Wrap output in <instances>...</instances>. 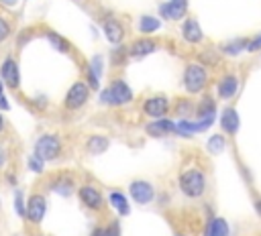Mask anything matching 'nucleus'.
Here are the masks:
<instances>
[{
  "label": "nucleus",
  "instance_id": "f257e3e1",
  "mask_svg": "<svg viewBox=\"0 0 261 236\" xmlns=\"http://www.w3.org/2000/svg\"><path fill=\"white\" fill-rule=\"evenodd\" d=\"M177 187L179 191L190 197V199H200L206 193L208 187V177L204 173V169L200 167H188L177 175Z\"/></svg>",
  "mask_w": 261,
  "mask_h": 236
},
{
  "label": "nucleus",
  "instance_id": "f03ea898",
  "mask_svg": "<svg viewBox=\"0 0 261 236\" xmlns=\"http://www.w3.org/2000/svg\"><path fill=\"white\" fill-rule=\"evenodd\" d=\"M100 102L110 108H122L133 102V90L122 77L110 79V83L100 90Z\"/></svg>",
  "mask_w": 261,
  "mask_h": 236
},
{
  "label": "nucleus",
  "instance_id": "7ed1b4c3",
  "mask_svg": "<svg viewBox=\"0 0 261 236\" xmlns=\"http://www.w3.org/2000/svg\"><path fill=\"white\" fill-rule=\"evenodd\" d=\"M208 79H210V75H208V67L206 65H202L200 61L186 63L184 73H181V83H184V90L190 96L202 94L208 87Z\"/></svg>",
  "mask_w": 261,
  "mask_h": 236
},
{
  "label": "nucleus",
  "instance_id": "20e7f679",
  "mask_svg": "<svg viewBox=\"0 0 261 236\" xmlns=\"http://www.w3.org/2000/svg\"><path fill=\"white\" fill-rule=\"evenodd\" d=\"M61 153H63V142H61V136L55 134V132H45V134H41V136L35 140L33 155H37V157L43 159L45 163L59 159Z\"/></svg>",
  "mask_w": 261,
  "mask_h": 236
},
{
  "label": "nucleus",
  "instance_id": "39448f33",
  "mask_svg": "<svg viewBox=\"0 0 261 236\" xmlns=\"http://www.w3.org/2000/svg\"><path fill=\"white\" fill-rule=\"evenodd\" d=\"M90 85L84 81V79H77L69 85V90L65 92V98H63V108L69 110V112H77L82 110L88 102H90Z\"/></svg>",
  "mask_w": 261,
  "mask_h": 236
},
{
  "label": "nucleus",
  "instance_id": "423d86ee",
  "mask_svg": "<svg viewBox=\"0 0 261 236\" xmlns=\"http://www.w3.org/2000/svg\"><path fill=\"white\" fill-rule=\"evenodd\" d=\"M141 110L149 118H165L171 110V102L165 94H153V96H147L143 100Z\"/></svg>",
  "mask_w": 261,
  "mask_h": 236
},
{
  "label": "nucleus",
  "instance_id": "0eeeda50",
  "mask_svg": "<svg viewBox=\"0 0 261 236\" xmlns=\"http://www.w3.org/2000/svg\"><path fill=\"white\" fill-rule=\"evenodd\" d=\"M77 199H80V203H82L86 210H90V212H102L104 205H106V197H104L102 191H100L98 187H94V185H82V187L77 189Z\"/></svg>",
  "mask_w": 261,
  "mask_h": 236
},
{
  "label": "nucleus",
  "instance_id": "6e6552de",
  "mask_svg": "<svg viewBox=\"0 0 261 236\" xmlns=\"http://www.w3.org/2000/svg\"><path fill=\"white\" fill-rule=\"evenodd\" d=\"M128 195H130V199L135 203L147 205V203H151L155 199V187L147 179H133L128 183Z\"/></svg>",
  "mask_w": 261,
  "mask_h": 236
},
{
  "label": "nucleus",
  "instance_id": "1a4fd4ad",
  "mask_svg": "<svg viewBox=\"0 0 261 236\" xmlns=\"http://www.w3.org/2000/svg\"><path fill=\"white\" fill-rule=\"evenodd\" d=\"M47 214V197L43 193H31L27 199V212L24 218L31 224H41Z\"/></svg>",
  "mask_w": 261,
  "mask_h": 236
},
{
  "label": "nucleus",
  "instance_id": "9d476101",
  "mask_svg": "<svg viewBox=\"0 0 261 236\" xmlns=\"http://www.w3.org/2000/svg\"><path fill=\"white\" fill-rule=\"evenodd\" d=\"M239 85H241V81H239L237 73H232V71L230 73H222V77L216 81V96L220 100H224V102H230L237 96Z\"/></svg>",
  "mask_w": 261,
  "mask_h": 236
},
{
  "label": "nucleus",
  "instance_id": "9b49d317",
  "mask_svg": "<svg viewBox=\"0 0 261 236\" xmlns=\"http://www.w3.org/2000/svg\"><path fill=\"white\" fill-rule=\"evenodd\" d=\"M102 31H104V37L110 45H122L124 37H126V31H124V24L116 18V16H108L102 20Z\"/></svg>",
  "mask_w": 261,
  "mask_h": 236
},
{
  "label": "nucleus",
  "instance_id": "f8f14e48",
  "mask_svg": "<svg viewBox=\"0 0 261 236\" xmlns=\"http://www.w3.org/2000/svg\"><path fill=\"white\" fill-rule=\"evenodd\" d=\"M0 79L4 81V85H8L10 90H18L20 87V69L14 57H6L0 65Z\"/></svg>",
  "mask_w": 261,
  "mask_h": 236
},
{
  "label": "nucleus",
  "instance_id": "ddd939ff",
  "mask_svg": "<svg viewBox=\"0 0 261 236\" xmlns=\"http://www.w3.org/2000/svg\"><path fill=\"white\" fill-rule=\"evenodd\" d=\"M181 41L188 45H200L204 41V31L200 26V22L194 16H186L181 20Z\"/></svg>",
  "mask_w": 261,
  "mask_h": 236
},
{
  "label": "nucleus",
  "instance_id": "4468645a",
  "mask_svg": "<svg viewBox=\"0 0 261 236\" xmlns=\"http://www.w3.org/2000/svg\"><path fill=\"white\" fill-rule=\"evenodd\" d=\"M175 128H177V122H173L171 118H153L151 122L145 124V132L153 138H161V136H169V134H175Z\"/></svg>",
  "mask_w": 261,
  "mask_h": 236
},
{
  "label": "nucleus",
  "instance_id": "2eb2a0df",
  "mask_svg": "<svg viewBox=\"0 0 261 236\" xmlns=\"http://www.w3.org/2000/svg\"><path fill=\"white\" fill-rule=\"evenodd\" d=\"M159 14L163 20H181L188 14V0H167L159 4Z\"/></svg>",
  "mask_w": 261,
  "mask_h": 236
},
{
  "label": "nucleus",
  "instance_id": "dca6fc26",
  "mask_svg": "<svg viewBox=\"0 0 261 236\" xmlns=\"http://www.w3.org/2000/svg\"><path fill=\"white\" fill-rule=\"evenodd\" d=\"M157 49H159V41H155L153 37H139L128 45V57L141 59V57L155 53Z\"/></svg>",
  "mask_w": 261,
  "mask_h": 236
},
{
  "label": "nucleus",
  "instance_id": "f3484780",
  "mask_svg": "<svg viewBox=\"0 0 261 236\" xmlns=\"http://www.w3.org/2000/svg\"><path fill=\"white\" fill-rule=\"evenodd\" d=\"M220 128L224 134L228 136H234L241 128V118H239V112L232 108V106H226L220 114Z\"/></svg>",
  "mask_w": 261,
  "mask_h": 236
},
{
  "label": "nucleus",
  "instance_id": "a211bd4d",
  "mask_svg": "<svg viewBox=\"0 0 261 236\" xmlns=\"http://www.w3.org/2000/svg\"><path fill=\"white\" fill-rule=\"evenodd\" d=\"M214 116H216V102H214V98H212V96H204V98L196 104L194 118L214 122Z\"/></svg>",
  "mask_w": 261,
  "mask_h": 236
},
{
  "label": "nucleus",
  "instance_id": "6ab92c4d",
  "mask_svg": "<svg viewBox=\"0 0 261 236\" xmlns=\"http://www.w3.org/2000/svg\"><path fill=\"white\" fill-rule=\"evenodd\" d=\"M49 187H51V191H55V193H59V195L67 197V195H71V193H73V189H75V181H73V177H71V175L61 173V175H57V177L49 183Z\"/></svg>",
  "mask_w": 261,
  "mask_h": 236
},
{
  "label": "nucleus",
  "instance_id": "aec40b11",
  "mask_svg": "<svg viewBox=\"0 0 261 236\" xmlns=\"http://www.w3.org/2000/svg\"><path fill=\"white\" fill-rule=\"evenodd\" d=\"M106 201L110 203V208L118 214V216H126L128 212H130V203H128V197L120 191V189H114V191H110L108 193V197H106Z\"/></svg>",
  "mask_w": 261,
  "mask_h": 236
},
{
  "label": "nucleus",
  "instance_id": "412c9836",
  "mask_svg": "<svg viewBox=\"0 0 261 236\" xmlns=\"http://www.w3.org/2000/svg\"><path fill=\"white\" fill-rule=\"evenodd\" d=\"M230 234V226L224 218H208L206 226H204V236H228Z\"/></svg>",
  "mask_w": 261,
  "mask_h": 236
},
{
  "label": "nucleus",
  "instance_id": "4be33fe9",
  "mask_svg": "<svg viewBox=\"0 0 261 236\" xmlns=\"http://www.w3.org/2000/svg\"><path fill=\"white\" fill-rule=\"evenodd\" d=\"M108 146H110V140H108V136H104V134H92V136H88V140H86V151H88V155H102V153L108 151Z\"/></svg>",
  "mask_w": 261,
  "mask_h": 236
},
{
  "label": "nucleus",
  "instance_id": "5701e85b",
  "mask_svg": "<svg viewBox=\"0 0 261 236\" xmlns=\"http://www.w3.org/2000/svg\"><path fill=\"white\" fill-rule=\"evenodd\" d=\"M247 45H249V37H239V39H232V41L220 45V53H224L228 57H237L247 51Z\"/></svg>",
  "mask_w": 261,
  "mask_h": 236
},
{
  "label": "nucleus",
  "instance_id": "b1692460",
  "mask_svg": "<svg viewBox=\"0 0 261 236\" xmlns=\"http://www.w3.org/2000/svg\"><path fill=\"white\" fill-rule=\"evenodd\" d=\"M45 39L51 43V47L57 51V53H71L73 51V47H71V43L65 39V37H61V35H57L55 31H47L45 33Z\"/></svg>",
  "mask_w": 261,
  "mask_h": 236
},
{
  "label": "nucleus",
  "instance_id": "393cba45",
  "mask_svg": "<svg viewBox=\"0 0 261 236\" xmlns=\"http://www.w3.org/2000/svg\"><path fill=\"white\" fill-rule=\"evenodd\" d=\"M161 28V20L157 18V16H151V14H143L141 18H139V31L143 33V35H153V33H157Z\"/></svg>",
  "mask_w": 261,
  "mask_h": 236
},
{
  "label": "nucleus",
  "instance_id": "a878e982",
  "mask_svg": "<svg viewBox=\"0 0 261 236\" xmlns=\"http://www.w3.org/2000/svg\"><path fill=\"white\" fill-rule=\"evenodd\" d=\"M173 112H175V116H179V120L190 118V116L196 112V104H194L192 100H188V98H179V100H175Z\"/></svg>",
  "mask_w": 261,
  "mask_h": 236
},
{
  "label": "nucleus",
  "instance_id": "bb28decb",
  "mask_svg": "<svg viewBox=\"0 0 261 236\" xmlns=\"http://www.w3.org/2000/svg\"><path fill=\"white\" fill-rule=\"evenodd\" d=\"M224 146H226L224 134H212V136L208 138V142H206V149H208L212 155H220V153L224 151Z\"/></svg>",
  "mask_w": 261,
  "mask_h": 236
},
{
  "label": "nucleus",
  "instance_id": "cd10ccee",
  "mask_svg": "<svg viewBox=\"0 0 261 236\" xmlns=\"http://www.w3.org/2000/svg\"><path fill=\"white\" fill-rule=\"evenodd\" d=\"M126 59H128V47L116 45V47H114V51H112V55H110V61H112V65L120 67V65H124V61H126Z\"/></svg>",
  "mask_w": 261,
  "mask_h": 236
},
{
  "label": "nucleus",
  "instance_id": "c85d7f7f",
  "mask_svg": "<svg viewBox=\"0 0 261 236\" xmlns=\"http://www.w3.org/2000/svg\"><path fill=\"white\" fill-rule=\"evenodd\" d=\"M198 61H200L202 65H206V67H210V65H218L220 55L214 53V51H202V53L198 55Z\"/></svg>",
  "mask_w": 261,
  "mask_h": 236
},
{
  "label": "nucleus",
  "instance_id": "c756f323",
  "mask_svg": "<svg viewBox=\"0 0 261 236\" xmlns=\"http://www.w3.org/2000/svg\"><path fill=\"white\" fill-rule=\"evenodd\" d=\"M14 210L20 218H24V212H27V205H24V193L20 189L14 191Z\"/></svg>",
  "mask_w": 261,
  "mask_h": 236
},
{
  "label": "nucleus",
  "instance_id": "7c9ffc66",
  "mask_svg": "<svg viewBox=\"0 0 261 236\" xmlns=\"http://www.w3.org/2000/svg\"><path fill=\"white\" fill-rule=\"evenodd\" d=\"M29 169H31L33 173H43V169H45V161L39 159L37 155H31V157H29Z\"/></svg>",
  "mask_w": 261,
  "mask_h": 236
},
{
  "label": "nucleus",
  "instance_id": "2f4dec72",
  "mask_svg": "<svg viewBox=\"0 0 261 236\" xmlns=\"http://www.w3.org/2000/svg\"><path fill=\"white\" fill-rule=\"evenodd\" d=\"M247 51H249V53H257V51H261V33H257V35L249 37Z\"/></svg>",
  "mask_w": 261,
  "mask_h": 236
},
{
  "label": "nucleus",
  "instance_id": "473e14b6",
  "mask_svg": "<svg viewBox=\"0 0 261 236\" xmlns=\"http://www.w3.org/2000/svg\"><path fill=\"white\" fill-rule=\"evenodd\" d=\"M10 33H12L10 22H8L4 16H0V43H4V41L10 37Z\"/></svg>",
  "mask_w": 261,
  "mask_h": 236
},
{
  "label": "nucleus",
  "instance_id": "72a5a7b5",
  "mask_svg": "<svg viewBox=\"0 0 261 236\" xmlns=\"http://www.w3.org/2000/svg\"><path fill=\"white\" fill-rule=\"evenodd\" d=\"M106 228H108V234H110V236H120V224H118L116 220H112Z\"/></svg>",
  "mask_w": 261,
  "mask_h": 236
},
{
  "label": "nucleus",
  "instance_id": "f704fd0d",
  "mask_svg": "<svg viewBox=\"0 0 261 236\" xmlns=\"http://www.w3.org/2000/svg\"><path fill=\"white\" fill-rule=\"evenodd\" d=\"M90 236H110V234H108V228H106V226H96V228L90 232Z\"/></svg>",
  "mask_w": 261,
  "mask_h": 236
},
{
  "label": "nucleus",
  "instance_id": "c9c22d12",
  "mask_svg": "<svg viewBox=\"0 0 261 236\" xmlns=\"http://www.w3.org/2000/svg\"><path fill=\"white\" fill-rule=\"evenodd\" d=\"M253 208H255V212L261 216V197H259V195H253Z\"/></svg>",
  "mask_w": 261,
  "mask_h": 236
},
{
  "label": "nucleus",
  "instance_id": "e433bc0d",
  "mask_svg": "<svg viewBox=\"0 0 261 236\" xmlns=\"http://www.w3.org/2000/svg\"><path fill=\"white\" fill-rule=\"evenodd\" d=\"M8 108H10V104H8V100L2 96V98H0V110H8Z\"/></svg>",
  "mask_w": 261,
  "mask_h": 236
},
{
  "label": "nucleus",
  "instance_id": "4c0bfd02",
  "mask_svg": "<svg viewBox=\"0 0 261 236\" xmlns=\"http://www.w3.org/2000/svg\"><path fill=\"white\" fill-rule=\"evenodd\" d=\"M0 167H4V151L0 149Z\"/></svg>",
  "mask_w": 261,
  "mask_h": 236
},
{
  "label": "nucleus",
  "instance_id": "58836bf2",
  "mask_svg": "<svg viewBox=\"0 0 261 236\" xmlns=\"http://www.w3.org/2000/svg\"><path fill=\"white\" fill-rule=\"evenodd\" d=\"M4 126H6V122H4V118H2V114H0V132L4 130Z\"/></svg>",
  "mask_w": 261,
  "mask_h": 236
},
{
  "label": "nucleus",
  "instance_id": "ea45409f",
  "mask_svg": "<svg viewBox=\"0 0 261 236\" xmlns=\"http://www.w3.org/2000/svg\"><path fill=\"white\" fill-rule=\"evenodd\" d=\"M2 96H4V81L0 79V98H2Z\"/></svg>",
  "mask_w": 261,
  "mask_h": 236
},
{
  "label": "nucleus",
  "instance_id": "a19ab883",
  "mask_svg": "<svg viewBox=\"0 0 261 236\" xmlns=\"http://www.w3.org/2000/svg\"><path fill=\"white\" fill-rule=\"evenodd\" d=\"M175 236H184V234H175Z\"/></svg>",
  "mask_w": 261,
  "mask_h": 236
}]
</instances>
